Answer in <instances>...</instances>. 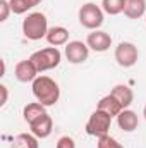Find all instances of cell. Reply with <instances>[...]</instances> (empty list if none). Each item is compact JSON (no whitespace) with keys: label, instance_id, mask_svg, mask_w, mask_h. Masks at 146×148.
Masks as SVG:
<instances>
[{"label":"cell","instance_id":"30bf717a","mask_svg":"<svg viewBox=\"0 0 146 148\" xmlns=\"http://www.w3.org/2000/svg\"><path fill=\"white\" fill-rule=\"evenodd\" d=\"M29 127H31V133L36 136L38 140H45L53 131V121H52V117L48 114H43L41 117H38L36 121H33L29 124Z\"/></svg>","mask_w":146,"mask_h":148},{"label":"cell","instance_id":"2e32d148","mask_svg":"<svg viewBox=\"0 0 146 148\" xmlns=\"http://www.w3.org/2000/svg\"><path fill=\"white\" fill-rule=\"evenodd\" d=\"M43 114H46V107L41 105L40 102H31V103H28V105L24 107L23 117H24V121H26L28 124H31L33 121H36L38 117H41Z\"/></svg>","mask_w":146,"mask_h":148},{"label":"cell","instance_id":"4fadbf2b","mask_svg":"<svg viewBox=\"0 0 146 148\" xmlns=\"http://www.w3.org/2000/svg\"><path fill=\"white\" fill-rule=\"evenodd\" d=\"M96 109L98 110H103L107 112L108 115H112V117H117L120 112L124 110V107L120 105V102L113 97V95H105L103 98H100V102H98V105H96Z\"/></svg>","mask_w":146,"mask_h":148},{"label":"cell","instance_id":"484cf974","mask_svg":"<svg viewBox=\"0 0 146 148\" xmlns=\"http://www.w3.org/2000/svg\"><path fill=\"white\" fill-rule=\"evenodd\" d=\"M145 17H146V16H145Z\"/></svg>","mask_w":146,"mask_h":148},{"label":"cell","instance_id":"52a82bcc","mask_svg":"<svg viewBox=\"0 0 146 148\" xmlns=\"http://www.w3.org/2000/svg\"><path fill=\"white\" fill-rule=\"evenodd\" d=\"M65 59L71 62V64H83L88 60L89 57V47L79 40H74V41H69L65 45Z\"/></svg>","mask_w":146,"mask_h":148},{"label":"cell","instance_id":"d6986e66","mask_svg":"<svg viewBox=\"0 0 146 148\" xmlns=\"http://www.w3.org/2000/svg\"><path fill=\"white\" fill-rule=\"evenodd\" d=\"M9 3H10V9H12L14 14H24L29 9H33L29 0H9Z\"/></svg>","mask_w":146,"mask_h":148},{"label":"cell","instance_id":"8fae6325","mask_svg":"<svg viewBox=\"0 0 146 148\" xmlns=\"http://www.w3.org/2000/svg\"><path fill=\"white\" fill-rule=\"evenodd\" d=\"M117 124L124 133H132V131L138 129V124H139L138 114L134 110H131V109H124L117 115Z\"/></svg>","mask_w":146,"mask_h":148},{"label":"cell","instance_id":"277c9868","mask_svg":"<svg viewBox=\"0 0 146 148\" xmlns=\"http://www.w3.org/2000/svg\"><path fill=\"white\" fill-rule=\"evenodd\" d=\"M77 17H79V23L83 28L95 31V29H100V26L103 24V9L93 2H88L84 5H81Z\"/></svg>","mask_w":146,"mask_h":148},{"label":"cell","instance_id":"5bb4252c","mask_svg":"<svg viewBox=\"0 0 146 148\" xmlns=\"http://www.w3.org/2000/svg\"><path fill=\"white\" fill-rule=\"evenodd\" d=\"M46 41L52 47H62L69 43V31L64 26H53L46 33Z\"/></svg>","mask_w":146,"mask_h":148},{"label":"cell","instance_id":"7402d4cb","mask_svg":"<svg viewBox=\"0 0 146 148\" xmlns=\"http://www.w3.org/2000/svg\"><path fill=\"white\" fill-rule=\"evenodd\" d=\"M55 148H76V141L71 136H62V138H59Z\"/></svg>","mask_w":146,"mask_h":148},{"label":"cell","instance_id":"cb8c5ba5","mask_svg":"<svg viewBox=\"0 0 146 148\" xmlns=\"http://www.w3.org/2000/svg\"><path fill=\"white\" fill-rule=\"evenodd\" d=\"M40 2H41V0H29V3H31L33 7H36V5L40 3Z\"/></svg>","mask_w":146,"mask_h":148},{"label":"cell","instance_id":"7c38bea8","mask_svg":"<svg viewBox=\"0 0 146 148\" xmlns=\"http://www.w3.org/2000/svg\"><path fill=\"white\" fill-rule=\"evenodd\" d=\"M110 95H113V97L120 102V105H122L124 109H129L131 103L134 102V91H132L127 84H115V86L110 90Z\"/></svg>","mask_w":146,"mask_h":148},{"label":"cell","instance_id":"7a4b0ae2","mask_svg":"<svg viewBox=\"0 0 146 148\" xmlns=\"http://www.w3.org/2000/svg\"><path fill=\"white\" fill-rule=\"evenodd\" d=\"M48 21H46V16L43 12H31L24 21H23V35L28 38V40H41V38H46L48 33Z\"/></svg>","mask_w":146,"mask_h":148},{"label":"cell","instance_id":"603a6c76","mask_svg":"<svg viewBox=\"0 0 146 148\" xmlns=\"http://www.w3.org/2000/svg\"><path fill=\"white\" fill-rule=\"evenodd\" d=\"M0 93H2V98H0V105L3 107L7 103V98H9V91H7V86L5 84H0Z\"/></svg>","mask_w":146,"mask_h":148},{"label":"cell","instance_id":"9c48e42d","mask_svg":"<svg viewBox=\"0 0 146 148\" xmlns=\"http://www.w3.org/2000/svg\"><path fill=\"white\" fill-rule=\"evenodd\" d=\"M38 74L40 73H38L36 66L31 62V59H26V60L17 62L16 67H14V76L21 83H33L38 77Z\"/></svg>","mask_w":146,"mask_h":148},{"label":"cell","instance_id":"3957f363","mask_svg":"<svg viewBox=\"0 0 146 148\" xmlns=\"http://www.w3.org/2000/svg\"><path fill=\"white\" fill-rule=\"evenodd\" d=\"M31 62L36 66L38 73H45V71H50V69H55L60 60H62V53L57 47H46V48H41L36 50L31 57Z\"/></svg>","mask_w":146,"mask_h":148},{"label":"cell","instance_id":"ac0fdd59","mask_svg":"<svg viewBox=\"0 0 146 148\" xmlns=\"http://www.w3.org/2000/svg\"><path fill=\"white\" fill-rule=\"evenodd\" d=\"M124 5H126V0H102L103 12L110 14V16H117V14L124 12Z\"/></svg>","mask_w":146,"mask_h":148},{"label":"cell","instance_id":"8992f818","mask_svg":"<svg viewBox=\"0 0 146 148\" xmlns=\"http://www.w3.org/2000/svg\"><path fill=\"white\" fill-rule=\"evenodd\" d=\"M117 64L120 67H132L138 59H139V52H138V47L131 41H120L117 47H115V53H113Z\"/></svg>","mask_w":146,"mask_h":148},{"label":"cell","instance_id":"5b68a950","mask_svg":"<svg viewBox=\"0 0 146 148\" xmlns=\"http://www.w3.org/2000/svg\"><path fill=\"white\" fill-rule=\"evenodd\" d=\"M110 126H112V115H108L107 112L96 109V110L89 115V119L86 122V133L89 136L102 138V136L108 134Z\"/></svg>","mask_w":146,"mask_h":148},{"label":"cell","instance_id":"ffe728a7","mask_svg":"<svg viewBox=\"0 0 146 148\" xmlns=\"http://www.w3.org/2000/svg\"><path fill=\"white\" fill-rule=\"evenodd\" d=\"M96 148H124L115 138H112L110 134H105L102 138H98V143H96Z\"/></svg>","mask_w":146,"mask_h":148},{"label":"cell","instance_id":"6da1fadb","mask_svg":"<svg viewBox=\"0 0 146 148\" xmlns=\"http://www.w3.org/2000/svg\"><path fill=\"white\" fill-rule=\"evenodd\" d=\"M31 90H33L35 98L45 107L55 105L59 102V98H60L59 84L48 76H38L36 79L31 83Z\"/></svg>","mask_w":146,"mask_h":148},{"label":"cell","instance_id":"d4e9b609","mask_svg":"<svg viewBox=\"0 0 146 148\" xmlns=\"http://www.w3.org/2000/svg\"><path fill=\"white\" fill-rule=\"evenodd\" d=\"M143 115H145V119H146V105H145V109H143Z\"/></svg>","mask_w":146,"mask_h":148},{"label":"cell","instance_id":"9a60e30c","mask_svg":"<svg viewBox=\"0 0 146 148\" xmlns=\"http://www.w3.org/2000/svg\"><path fill=\"white\" fill-rule=\"evenodd\" d=\"M124 16L129 19H139L146 16V0H126Z\"/></svg>","mask_w":146,"mask_h":148},{"label":"cell","instance_id":"ba28073f","mask_svg":"<svg viewBox=\"0 0 146 148\" xmlns=\"http://www.w3.org/2000/svg\"><path fill=\"white\" fill-rule=\"evenodd\" d=\"M86 45L89 47V50L93 52H107L112 47V36L108 33L102 31V29H95L91 33H88L86 36Z\"/></svg>","mask_w":146,"mask_h":148},{"label":"cell","instance_id":"44dd1931","mask_svg":"<svg viewBox=\"0 0 146 148\" xmlns=\"http://www.w3.org/2000/svg\"><path fill=\"white\" fill-rule=\"evenodd\" d=\"M12 12L9 0H0V23H5L9 19V14Z\"/></svg>","mask_w":146,"mask_h":148},{"label":"cell","instance_id":"e0dca14e","mask_svg":"<svg viewBox=\"0 0 146 148\" xmlns=\"http://www.w3.org/2000/svg\"><path fill=\"white\" fill-rule=\"evenodd\" d=\"M12 148H40V145H38V138L33 133H31V134L21 133V134H17V136L14 138Z\"/></svg>","mask_w":146,"mask_h":148}]
</instances>
